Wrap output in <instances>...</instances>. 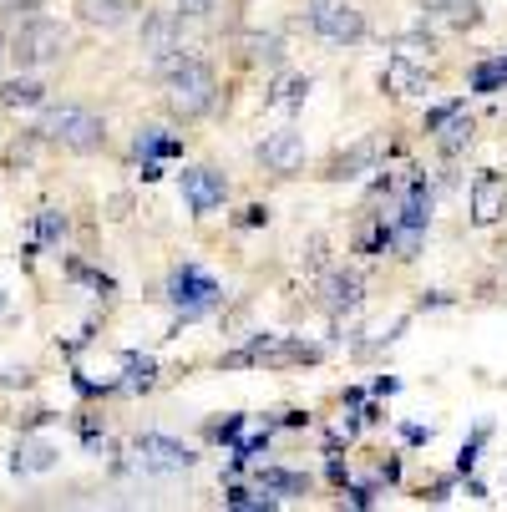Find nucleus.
Wrapping results in <instances>:
<instances>
[{"mask_svg":"<svg viewBox=\"0 0 507 512\" xmlns=\"http://www.w3.org/2000/svg\"><path fill=\"white\" fill-rule=\"evenodd\" d=\"M158 66H163V82H168V112L173 117L193 122V117H203L213 102H219V77H213V66L188 56L183 46L168 51Z\"/></svg>","mask_w":507,"mask_h":512,"instance_id":"nucleus-1","label":"nucleus"},{"mask_svg":"<svg viewBox=\"0 0 507 512\" xmlns=\"http://www.w3.org/2000/svg\"><path fill=\"white\" fill-rule=\"evenodd\" d=\"M36 137L41 142H51V148H66V153H102L107 148V122L92 112V107H82V102H46L41 107V117H36Z\"/></svg>","mask_w":507,"mask_h":512,"instance_id":"nucleus-2","label":"nucleus"},{"mask_svg":"<svg viewBox=\"0 0 507 512\" xmlns=\"http://www.w3.org/2000/svg\"><path fill=\"white\" fill-rule=\"evenodd\" d=\"M6 56L21 66V71H36V66H51L66 56V26L46 21V16H31V21H16L11 41H6Z\"/></svg>","mask_w":507,"mask_h":512,"instance_id":"nucleus-3","label":"nucleus"},{"mask_svg":"<svg viewBox=\"0 0 507 512\" xmlns=\"http://www.w3.org/2000/svg\"><path fill=\"white\" fill-rule=\"evenodd\" d=\"M168 300L178 305V315H183V320H198V315H208L213 305L224 300V289H219V279H213V274H203V269L183 264V269L168 279Z\"/></svg>","mask_w":507,"mask_h":512,"instance_id":"nucleus-4","label":"nucleus"},{"mask_svg":"<svg viewBox=\"0 0 507 512\" xmlns=\"http://www.w3.org/2000/svg\"><path fill=\"white\" fill-rule=\"evenodd\" d=\"M310 26L330 46H355L360 36H366V16H360L355 6H345V0H315V6H310Z\"/></svg>","mask_w":507,"mask_h":512,"instance_id":"nucleus-5","label":"nucleus"},{"mask_svg":"<svg viewBox=\"0 0 507 512\" xmlns=\"http://www.w3.org/2000/svg\"><path fill=\"white\" fill-rule=\"evenodd\" d=\"M132 452H137V462L148 467V472H188V467L198 462V452H193V447L173 442V436H158V431L137 436V442H132Z\"/></svg>","mask_w":507,"mask_h":512,"instance_id":"nucleus-6","label":"nucleus"},{"mask_svg":"<svg viewBox=\"0 0 507 512\" xmlns=\"http://www.w3.org/2000/svg\"><path fill=\"white\" fill-rule=\"evenodd\" d=\"M178 188H183V203L203 218V213H213V208H224V198H229V178L219 173V168H183L178 173Z\"/></svg>","mask_w":507,"mask_h":512,"instance_id":"nucleus-7","label":"nucleus"},{"mask_svg":"<svg viewBox=\"0 0 507 512\" xmlns=\"http://www.w3.org/2000/svg\"><path fill=\"white\" fill-rule=\"evenodd\" d=\"M259 163H264L269 173H300V168H305V132H295V127L269 132V137L259 142Z\"/></svg>","mask_w":507,"mask_h":512,"instance_id":"nucleus-8","label":"nucleus"},{"mask_svg":"<svg viewBox=\"0 0 507 512\" xmlns=\"http://www.w3.org/2000/svg\"><path fill=\"white\" fill-rule=\"evenodd\" d=\"M183 46V16L178 11H153V16H142V51H153L158 61L168 51Z\"/></svg>","mask_w":507,"mask_h":512,"instance_id":"nucleus-9","label":"nucleus"},{"mask_svg":"<svg viewBox=\"0 0 507 512\" xmlns=\"http://www.w3.org/2000/svg\"><path fill=\"white\" fill-rule=\"evenodd\" d=\"M507 213V178L502 173H477L472 183V218L477 224H497Z\"/></svg>","mask_w":507,"mask_h":512,"instance_id":"nucleus-10","label":"nucleus"},{"mask_svg":"<svg viewBox=\"0 0 507 512\" xmlns=\"http://www.w3.org/2000/svg\"><path fill=\"white\" fill-rule=\"evenodd\" d=\"M0 107H6V112L46 107V82L31 77V71H21V77H11V82H0Z\"/></svg>","mask_w":507,"mask_h":512,"instance_id":"nucleus-11","label":"nucleus"},{"mask_svg":"<svg viewBox=\"0 0 507 512\" xmlns=\"http://www.w3.org/2000/svg\"><path fill=\"white\" fill-rule=\"evenodd\" d=\"M431 132H437V142H442V153L447 158H457L462 148H467V142H472V117H462V107H452L437 127H431Z\"/></svg>","mask_w":507,"mask_h":512,"instance_id":"nucleus-12","label":"nucleus"},{"mask_svg":"<svg viewBox=\"0 0 507 512\" xmlns=\"http://www.w3.org/2000/svg\"><path fill=\"white\" fill-rule=\"evenodd\" d=\"M376 158H381V142H355L350 153H340V158L330 163V173H325V178H335V183H340V178H355V173H366Z\"/></svg>","mask_w":507,"mask_h":512,"instance_id":"nucleus-13","label":"nucleus"},{"mask_svg":"<svg viewBox=\"0 0 507 512\" xmlns=\"http://www.w3.org/2000/svg\"><path fill=\"white\" fill-rule=\"evenodd\" d=\"M51 467H56V447H46V442H21L16 457H11V472H16V477L51 472Z\"/></svg>","mask_w":507,"mask_h":512,"instance_id":"nucleus-14","label":"nucleus"},{"mask_svg":"<svg viewBox=\"0 0 507 512\" xmlns=\"http://www.w3.org/2000/svg\"><path fill=\"white\" fill-rule=\"evenodd\" d=\"M77 11L87 26H102V31H117L127 21V0H77Z\"/></svg>","mask_w":507,"mask_h":512,"instance_id":"nucleus-15","label":"nucleus"},{"mask_svg":"<svg viewBox=\"0 0 507 512\" xmlns=\"http://www.w3.org/2000/svg\"><path fill=\"white\" fill-rule=\"evenodd\" d=\"M381 82H386L391 97H411V92H421L426 77L411 66V56H396V61H386V77H381Z\"/></svg>","mask_w":507,"mask_h":512,"instance_id":"nucleus-16","label":"nucleus"},{"mask_svg":"<svg viewBox=\"0 0 507 512\" xmlns=\"http://www.w3.org/2000/svg\"><path fill=\"white\" fill-rule=\"evenodd\" d=\"M325 305L340 315V310H355L360 305V274H330L325 279Z\"/></svg>","mask_w":507,"mask_h":512,"instance_id":"nucleus-17","label":"nucleus"},{"mask_svg":"<svg viewBox=\"0 0 507 512\" xmlns=\"http://www.w3.org/2000/svg\"><path fill=\"white\" fill-rule=\"evenodd\" d=\"M259 487H264L269 497H300V492H310V477H305V472H279V467H269V472H259Z\"/></svg>","mask_w":507,"mask_h":512,"instance_id":"nucleus-18","label":"nucleus"},{"mask_svg":"<svg viewBox=\"0 0 507 512\" xmlns=\"http://www.w3.org/2000/svg\"><path fill=\"white\" fill-rule=\"evenodd\" d=\"M178 148H183V142L168 137V132H158V127H142L137 142H132V153H137V158H142V153H148V158H168V153H178Z\"/></svg>","mask_w":507,"mask_h":512,"instance_id":"nucleus-19","label":"nucleus"},{"mask_svg":"<svg viewBox=\"0 0 507 512\" xmlns=\"http://www.w3.org/2000/svg\"><path fill=\"white\" fill-rule=\"evenodd\" d=\"M431 11H442L452 26H477L482 21V11H477V0H426Z\"/></svg>","mask_w":507,"mask_h":512,"instance_id":"nucleus-20","label":"nucleus"},{"mask_svg":"<svg viewBox=\"0 0 507 512\" xmlns=\"http://www.w3.org/2000/svg\"><path fill=\"white\" fill-rule=\"evenodd\" d=\"M507 82V56H497V61H482L477 71H472V92H497Z\"/></svg>","mask_w":507,"mask_h":512,"instance_id":"nucleus-21","label":"nucleus"},{"mask_svg":"<svg viewBox=\"0 0 507 512\" xmlns=\"http://www.w3.org/2000/svg\"><path fill=\"white\" fill-rule=\"evenodd\" d=\"M310 97V77H289V82H279V97H269L274 107H300Z\"/></svg>","mask_w":507,"mask_h":512,"instance_id":"nucleus-22","label":"nucleus"},{"mask_svg":"<svg viewBox=\"0 0 507 512\" xmlns=\"http://www.w3.org/2000/svg\"><path fill=\"white\" fill-rule=\"evenodd\" d=\"M122 365H127V386H132V391H137V386L148 391V386H153V376H158V365H153V360H137V355H127Z\"/></svg>","mask_w":507,"mask_h":512,"instance_id":"nucleus-23","label":"nucleus"},{"mask_svg":"<svg viewBox=\"0 0 507 512\" xmlns=\"http://www.w3.org/2000/svg\"><path fill=\"white\" fill-rule=\"evenodd\" d=\"M41 6H46V0H0V21H11V26L16 21H31Z\"/></svg>","mask_w":507,"mask_h":512,"instance_id":"nucleus-24","label":"nucleus"},{"mask_svg":"<svg viewBox=\"0 0 507 512\" xmlns=\"http://www.w3.org/2000/svg\"><path fill=\"white\" fill-rule=\"evenodd\" d=\"M36 234H41V244H56V239L66 234V218H61L56 208H41V218H36Z\"/></svg>","mask_w":507,"mask_h":512,"instance_id":"nucleus-25","label":"nucleus"},{"mask_svg":"<svg viewBox=\"0 0 507 512\" xmlns=\"http://www.w3.org/2000/svg\"><path fill=\"white\" fill-rule=\"evenodd\" d=\"M229 507L254 512V507H279V497H269V492H264V497H254V492H239V487H234V492H229Z\"/></svg>","mask_w":507,"mask_h":512,"instance_id":"nucleus-26","label":"nucleus"},{"mask_svg":"<svg viewBox=\"0 0 507 512\" xmlns=\"http://www.w3.org/2000/svg\"><path fill=\"white\" fill-rule=\"evenodd\" d=\"M244 46H249V56H254V61H259V56H264V61H274V56H279V36H249Z\"/></svg>","mask_w":507,"mask_h":512,"instance_id":"nucleus-27","label":"nucleus"},{"mask_svg":"<svg viewBox=\"0 0 507 512\" xmlns=\"http://www.w3.org/2000/svg\"><path fill=\"white\" fill-rule=\"evenodd\" d=\"M178 16L183 21H208L213 16V0H178Z\"/></svg>","mask_w":507,"mask_h":512,"instance_id":"nucleus-28","label":"nucleus"},{"mask_svg":"<svg viewBox=\"0 0 507 512\" xmlns=\"http://www.w3.org/2000/svg\"><path fill=\"white\" fill-rule=\"evenodd\" d=\"M239 426H244V416H229V421H219V426H213V436H219V442H234V436H239Z\"/></svg>","mask_w":507,"mask_h":512,"instance_id":"nucleus-29","label":"nucleus"},{"mask_svg":"<svg viewBox=\"0 0 507 512\" xmlns=\"http://www.w3.org/2000/svg\"><path fill=\"white\" fill-rule=\"evenodd\" d=\"M0 315H6V289H0Z\"/></svg>","mask_w":507,"mask_h":512,"instance_id":"nucleus-30","label":"nucleus"},{"mask_svg":"<svg viewBox=\"0 0 507 512\" xmlns=\"http://www.w3.org/2000/svg\"><path fill=\"white\" fill-rule=\"evenodd\" d=\"M0 61H6V41H0Z\"/></svg>","mask_w":507,"mask_h":512,"instance_id":"nucleus-31","label":"nucleus"}]
</instances>
